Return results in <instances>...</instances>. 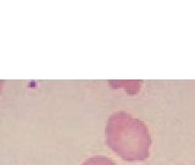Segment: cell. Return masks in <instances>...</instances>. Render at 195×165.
Wrapping results in <instances>:
<instances>
[{"instance_id":"cell-1","label":"cell","mask_w":195,"mask_h":165,"mask_svg":"<svg viewBox=\"0 0 195 165\" xmlns=\"http://www.w3.org/2000/svg\"><path fill=\"white\" fill-rule=\"evenodd\" d=\"M143 127L127 114H115L106 126V141L124 159L139 158L143 153Z\"/></svg>"},{"instance_id":"cell-2","label":"cell","mask_w":195,"mask_h":165,"mask_svg":"<svg viewBox=\"0 0 195 165\" xmlns=\"http://www.w3.org/2000/svg\"><path fill=\"white\" fill-rule=\"evenodd\" d=\"M82 165H115V163L105 157H93L84 162Z\"/></svg>"},{"instance_id":"cell-3","label":"cell","mask_w":195,"mask_h":165,"mask_svg":"<svg viewBox=\"0 0 195 165\" xmlns=\"http://www.w3.org/2000/svg\"><path fill=\"white\" fill-rule=\"evenodd\" d=\"M3 87H4V81H0V92H1Z\"/></svg>"}]
</instances>
